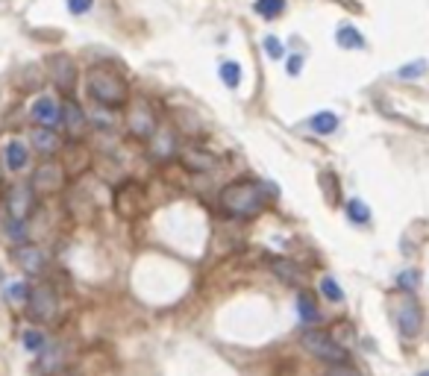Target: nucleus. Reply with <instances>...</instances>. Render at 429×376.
<instances>
[{"label":"nucleus","instance_id":"nucleus-8","mask_svg":"<svg viewBox=\"0 0 429 376\" xmlns=\"http://www.w3.org/2000/svg\"><path fill=\"white\" fill-rule=\"evenodd\" d=\"M30 121H33L35 127L53 130L56 124H62V106L56 103V97L42 94V97H38V101L30 106Z\"/></svg>","mask_w":429,"mask_h":376},{"label":"nucleus","instance_id":"nucleus-28","mask_svg":"<svg viewBox=\"0 0 429 376\" xmlns=\"http://www.w3.org/2000/svg\"><path fill=\"white\" fill-rule=\"evenodd\" d=\"M6 229H9V239L12 241H27V221H12V217H9Z\"/></svg>","mask_w":429,"mask_h":376},{"label":"nucleus","instance_id":"nucleus-12","mask_svg":"<svg viewBox=\"0 0 429 376\" xmlns=\"http://www.w3.org/2000/svg\"><path fill=\"white\" fill-rule=\"evenodd\" d=\"M62 124H65V130L74 135V138H80L83 132H86V112H83V106L76 103V101H68L65 106H62Z\"/></svg>","mask_w":429,"mask_h":376},{"label":"nucleus","instance_id":"nucleus-18","mask_svg":"<svg viewBox=\"0 0 429 376\" xmlns=\"http://www.w3.org/2000/svg\"><path fill=\"white\" fill-rule=\"evenodd\" d=\"M33 142H35V150L38 153H56L59 150V135L47 127H35L33 130Z\"/></svg>","mask_w":429,"mask_h":376},{"label":"nucleus","instance_id":"nucleus-23","mask_svg":"<svg viewBox=\"0 0 429 376\" xmlns=\"http://www.w3.org/2000/svg\"><path fill=\"white\" fill-rule=\"evenodd\" d=\"M221 80H224V86L227 89H239V83H241V65L239 62H221Z\"/></svg>","mask_w":429,"mask_h":376},{"label":"nucleus","instance_id":"nucleus-26","mask_svg":"<svg viewBox=\"0 0 429 376\" xmlns=\"http://www.w3.org/2000/svg\"><path fill=\"white\" fill-rule=\"evenodd\" d=\"M321 291H324L326 300H333V303L344 300V291H341V285L333 280V276H324V280H321Z\"/></svg>","mask_w":429,"mask_h":376},{"label":"nucleus","instance_id":"nucleus-32","mask_svg":"<svg viewBox=\"0 0 429 376\" xmlns=\"http://www.w3.org/2000/svg\"><path fill=\"white\" fill-rule=\"evenodd\" d=\"M94 6V0H68V12L71 15H86Z\"/></svg>","mask_w":429,"mask_h":376},{"label":"nucleus","instance_id":"nucleus-20","mask_svg":"<svg viewBox=\"0 0 429 376\" xmlns=\"http://www.w3.org/2000/svg\"><path fill=\"white\" fill-rule=\"evenodd\" d=\"M253 12L268 18V21H274V18H280L285 12V0H256V4H253Z\"/></svg>","mask_w":429,"mask_h":376},{"label":"nucleus","instance_id":"nucleus-35","mask_svg":"<svg viewBox=\"0 0 429 376\" xmlns=\"http://www.w3.org/2000/svg\"><path fill=\"white\" fill-rule=\"evenodd\" d=\"M421 376H429V370H423V373H421Z\"/></svg>","mask_w":429,"mask_h":376},{"label":"nucleus","instance_id":"nucleus-16","mask_svg":"<svg viewBox=\"0 0 429 376\" xmlns=\"http://www.w3.org/2000/svg\"><path fill=\"white\" fill-rule=\"evenodd\" d=\"M309 130L318 135H333L338 130V115L336 112H318L309 118Z\"/></svg>","mask_w":429,"mask_h":376},{"label":"nucleus","instance_id":"nucleus-30","mask_svg":"<svg viewBox=\"0 0 429 376\" xmlns=\"http://www.w3.org/2000/svg\"><path fill=\"white\" fill-rule=\"evenodd\" d=\"M265 53L270 56V59H282V45H280V38L277 35H265Z\"/></svg>","mask_w":429,"mask_h":376},{"label":"nucleus","instance_id":"nucleus-21","mask_svg":"<svg viewBox=\"0 0 429 376\" xmlns=\"http://www.w3.org/2000/svg\"><path fill=\"white\" fill-rule=\"evenodd\" d=\"M274 273L280 276V280H285V283H300L303 280V270L291 262V259H280V262H274Z\"/></svg>","mask_w":429,"mask_h":376},{"label":"nucleus","instance_id":"nucleus-3","mask_svg":"<svg viewBox=\"0 0 429 376\" xmlns=\"http://www.w3.org/2000/svg\"><path fill=\"white\" fill-rule=\"evenodd\" d=\"M300 344L303 350H309L315 359L326 362V365H344L347 362V350L333 338L329 332H321V329H306L300 335Z\"/></svg>","mask_w":429,"mask_h":376},{"label":"nucleus","instance_id":"nucleus-10","mask_svg":"<svg viewBox=\"0 0 429 376\" xmlns=\"http://www.w3.org/2000/svg\"><path fill=\"white\" fill-rule=\"evenodd\" d=\"M65 186V168L59 162H45L33 173V188L35 191H59Z\"/></svg>","mask_w":429,"mask_h":376},{"label":"nucleus","instance_id":"nucleus-13","mask_svg":"<svg viewBox=\"0 0 429 376\" xmlns=\"http://www.w3.org/2000/svg\"><path fill=\"white\" fill-rule=\"evenodd\" d=\"M4 156H6V168L9 171H24L27 162H30V150H27L24 142H18V138H12V142L6 144Z\"/></svg>","mask_w":429,"mask_h":376},{"label":"nucleus","instance_id":"nucleus-11","mask_svg":"<svg viewBox=\"0 0 429 376\" xmlns=\"http://www.w3.org/2000/svg\"><path fill=\"white\" fill-rule=\"evenodd\" d=\"M12 256H15L18 268H24L30 276H35V273L45 270V250H38L35 244H21Z\"/></svg>","mask_w":429,"mask_h":376},{"label":"nucleus","instance_id":"nucleus-15","mask_svg":"<svg viewBox=\"0 0 429 376\" xmlns=\"http://www.w3.org/2000/svg\"><path fill=\"white\" fill-rule=\"evenodd\" d=\"M156 142H150V150H153V156L156 159H171L173 153H177V135L173 132H159V135H153Z\"/></svg>","mask_w":429,"mask_h":376},{"label":"nucleus","instance_id":"nucleus-31","mask_svg":"<svg viewBox=\"0 0 429 376\" xmlns=\"http://www.w3.org/2000/svg\"><path fill=\"white\" fill-rule=\"evenodd\" d=\"M326 376H362V373H359L356 368H350V365L344 362V365H329Z\"/></svg>","mask_w":429,"mask_h":376},{"label":"nucleus","instance_id":"nucleus-33","mask_svg":"<svg viewBox=\"0 0 429 376\" xmlns=\"http://www.w3.org/2000/svg\"><path fill=\"white\" fill-rule=\"evenodd\" d=\"M300 68H303V56H300V53L288 56V62H285V71H288L291 76H297V74H300Z\"/></svg>","mask_w":429,"mask_h":376},{"label":"nucleus","instance_id":"nucleus-19","mask_svg":"<svg viewBox=\"0 0 429 376\" xmlns=\"http://www.w3.org/2000/svg\"><path fill=\"white\" fill-rule=\"evenodd\" d=\"M297 312H300V321L303 324H321V312H318L315 300H311L306 291L297 294Z\"/></svg>","mask_w":429,"mask_h":376},{"label":"nucleus","instance_id":"nucleus-4","mask_svg":"<svg viewBox=\"0 0 429 376\" xmlns=\"http://www.w3.org/2000/svg\"><path fill=\"white\" fill-rule=\"evenodd\" d=\"M27 312H30V318H35V321H53L56 318V312H59V300H56V294L50 291V285L30 288Z\"/></svg>","mask_w":429,"mask_h":376},{"label":"nucleus","instance_id":"nucleus-25","mask_svg":"<svg viewBox=\"0 0 429 376\" xmlns=\"http://www.w3.org/2000/svg\"><path fill=\"white\" fill-rule=\"evenodd\" d=\"M347 217H350L353 224H367V221H370V209H367L362 200H356V197H353V200L347 203Z\"/></svg>","mask_w":429,"mask_h":376},{"label":"nucleus","instance_id":"nucleus-5","mask_svg":"<svg viewBox=\"0 0 429 376\" xmlns=\"http://www.w3.org/2000/svg\"><path fill=\"white\" fill-rule=\"evenodd\" d=\"M394 318H397V329L406 335V338H418L421 329H423V312L418 306L415 297H403L394 309Z\"/></svg>","mask_w":429,"mask_h":376},{"label":"nucleus","instance_id":"nucleus-9","mask_svg":"<svg viewBox=\"0 0 429 376\" xmlns=\"http://www.w3.org/2000/svg\"><path fill=\"white\" fill-rule=\"evenodd\" d=\"M127 127L135 138H142V142H150V138L156 135V115L150 106L144 103H135L132 112L127 115Z\"/></svg>","mask_w":429,"mask_h":376},{"label":"nucleus","instance_id":"nucleus-6","mask_svg":"<svg viewBox=\"0 0 429 376\" xmlns=\"http://www.w3.org/2000/svg\"><path fill=\"white\" fill-rule=\"evenodd\" d=\"M47 68H50L53 86L59 89V91H65V94H71L74 86H76V65H74V59L68 53H56V56H50Z\"/></svg>","mask_w":429,"mask_h":376},{"label":"nucleus","instance_id":"nucleus-7","mask_svg":"<svg viewBox=\"0 0 429 376\" xmlns=\"http://www.w3.org/2000/svg\"><path fill=\"white\" fill-rule=\"evenodd\" d=\"M35 188L33 186H12L6 191V209H9V217L12 221H27L33 206H35Z\"/></svg>","mask_w":429,"mask_h":376},{"label":"nucleus","instance_id":"nucleus-17","mask_svg":"<svg viewBox=\"0 0 429 376\" xmlns=\"http://www.w3.org/2000/svg\"><path fill=\"white\" fill-rule=\"evenodd\" d=\"M336 42H338V47H344V50H362V47H365V35H362L353 24H344V27H338V33H336Z\"/></svg>","mask_w":429,"mask_h":376},{"label":"nucleus","instance_id":"nucleus-1","mask_svg":"<svg viewBox=\"0 0 429 376\" xmlns=\"http://www.w3.org/2000/svg\"><path fill=\"white\" fill-rule=\"evenodd\" d=\"M265 206V194H262V186L250 183V180H241V183H229L224 191H221V209L232 217H256Z\"/></svg>","mask_w":429,"mask_h":376},{"label":"nucleus","instance_id":"nucleus-24","mask_svg":"<svg viewBox=\"0 0 429 376\" xmlns=\"http://www.w3.org/2000/svg\"><path fill=\"white\" fill-rule=\"evenodd\" d=\"M426 71H429L426 59H415V62H408V65H400L397 76H400V80H418V76H423Z\"/></svg>","mask_w":429,"mask_h":376},{"label":"nucleus","instance_id":"nucleus-22","mask_svg":"<svg viewBox=\"0 0 429 376\" xmlns=\"http://www.w3.org/2000/svg\"><path fill=\"white\" fill-rule=\"evenodd\" d=\"M62 362H65V353H62V347H50V350H42V370H59L62 368Z\"/></svg>","mask_w":429,"mask_h":376},{"label":"nucleus","instance_id":"nucleus-2","mask_svg":"<svg viewBox=\"0 0 429 376\" xmlns=\"http://www.w3.org/2000/svg\"><path fill=\"white\" fill-rule=\"evenodd\" d=\"M88 94L94 97V103L115 109V106L127 103V83L118 74H112L106 68H94L88 74Z\"/></svg>","mask_w":429,"mask_h":376},{"label":"nucleus","instance_id":"nucleus-14","mask_svg":"<svg viewBox=\"0 0 429 376\" xmlns=\"http://www.w3.org/2000/svg\"><path fill=\"white\" fill-rule=\"evenodd\" d=\"M183 162H185V168H191V171H212V168H214V156H212L209 150L191 147V150L183 153Z\"/></svg>","mask_w":429,"mask_h":376},{"label":"nucleus","instance_id":"nucleus-34","mask_svg":"<svg viewBox=\"0 0 429 376\" xmlns=\"http://www.w3.org/2000/svg\"><path fill=\"white\" fill-rule=\"evenodd\" d=\"M27 294H30V288H27L24 283L9 285V297H12V300H24V303H27Z\"/></svg>","mask_w":429,"mask_h":376},{"label":"nucleus","instance_id":"nucleus-29","mask_svg":"<svg viewBox=\"0 0 429 376\" xmlns=\"http://www.w3.org/2000/svg\"><path fill=\"white\" fill-rule=\"evenodd\" d=\"M418 280H421L418 270H403V273L397 276V285L406 288V291H412V288H418Z\"/></svg>","mask_w":429,"mask_h":376},{"label":"nucleus","instance_id":"nucleus-27","mask_svg":"<svg viewBox=\"0 0 429 376\" xmlns=\"http://www.w3.org/2000/svg\"><path fill=\"white\" fill-rule=\"evenodd\" d=\"M24 347H27V353H42L45 350V335L38 329H27L24 332Z\"/></svg>","mask_w":429,"mask_h":376}]
</instances>
